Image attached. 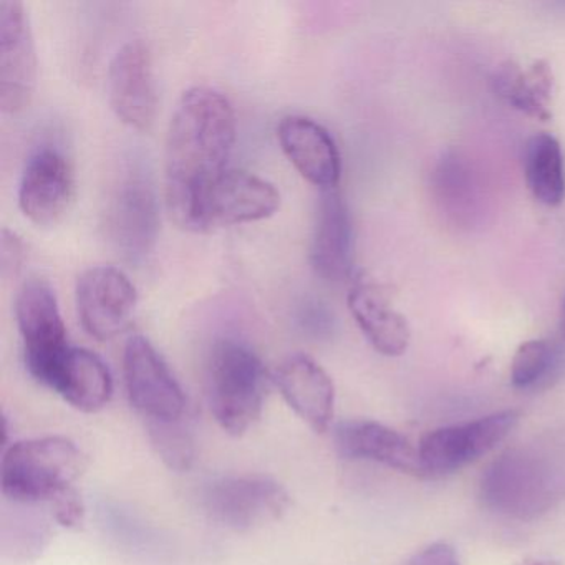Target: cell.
<instances>
[{
    "mask_svg": "<svg viewBox=\"0 0 565 565\" xmlns=\"http://www.w3.org/2000/svg\"><path fill=\"white\" fill-rule=\"evenodd\" d=\"M160 211L150 181L140 174L127 178L108 211V234L127 259H143L157 243Z\"/></svg>",
    "mask_w": 565,
    "mask_h": 565,
    "instance_id": "obj_14",
    "label": "cell"
},
{
    "mask_svg": "<svg viewBox=\"0 0 565 565\" xmlns=\"http://www.w3.org/2000/svg\"><path fill=\"white\" fill-rule=\"evenodd\" d=\"M203 508L217 525L246 532L279 521L290 508V495L267 476H230L204 489Z\"/></svg>",
    "mask_w": 565,
    "mask_h": 565,
    "instance_id": "obj_6",
    "label": "cell"
},
{
    "mask_svg": "<svg viewBox=\"0 0 565 565\" xmlns=\"http://www.w3.org/2000/svg\"><path fill=\"white\" fill-rule=\"evenodd\" d=\"M310 264L327 282H345L355 266V231L349 206L337 190L322 191L310 243Z\"/></svg>",
    "mask_w": 565,
    "mask_h": 565,
    "instance_id": "obj_16",
    "label": "cell"
},
{
    "mask_svg": "<svg viewBox=\"0 0 565 565\" xmlns=\"http://www.w3.org/2000/svg\"><path fill=\"white\" fill-rule=\"evenodd\" d=\"M527 565H562L561 562L551 561V558H539V561H532Z\"/></svg>",
    "mask_w": 565,
    "mask_h": 565,
    "instance_id": "obj_29",
    "label": "cell"
},
{
    "mask_svg": "<svg viewBox=\"0 0 565 565\" xmlns=\"http://www.w3.org/2000/svg\"><path fill=\"white\" fill-rule=\"evenodd\" d=\"M280 207V193L270 181L249 171L227 168L201 198L194 233L214 227L256 223L274 216Z\"/></svg>",
    "mask_w": 565,
    "mask_h": 565,
    "instance_id": "obj_8",
    "label": "cell"
},
{
    "mask_svg": "<svg viewBox=\"0 0 565 565\" xmlns=\"http://www.w3.org/2000/svg\"><path fill=\"white\" fill-rule=\"evenodd\" d=\"M514 409L492 413L472 422L443 426L423 436L418 445L425 478L451 475L498 448L515 428Z\"/></svg>",
    "mask_w": 565,
    "mask_h": 565,
    "instance_id": "obj_5",
    "label": "cell"
},
{
    "mask_svg": "<svg viewBox=\"0 0 565 565\" xmlns=\"http://www.w3.org/2000/svg\"><path fill=\"white\" fill-rule=\"evenodd\" d=\"M565 353L551 340H529L515 350L511 363V383L518 390H541L561 376Z\"/></svg>",
    "mask_w": 565,
    "mask_h": 565,
    "instance_id": "obj_24",
    "label": "cell"
},
{
    "mask_svg": "<svg viewBox=\"0 0 565 565\" xmlns=\"http://www.w3.org/2000/svg\"><path fill=\"white\" fill-rule=\"evenodd\" d=\"M128 399L145 423L188 418V399L163 356L143 335L128 339L124 352Z\"/></svg>",
    "mask_w": 565,
    "mask_h": 565,
    "instance_id": "obj_7",
    "label": "cell"
},
{
    "mask_svg": "<svg viewBox=\"0 0 565 565\" xmlns=\"http://www.w3.org/2000/svg\"><path fill=\"white\" fill-rule=\"evenodd\" d=\"M561 333L565 339V299L564 303H562V312H561Z\"/></svg>",
    "mask_w": 565,
    "mask_h": 565,
    "instance_id": "obj_30",
    "label": "cell"
},
{
    "mask_svg": "<svg viewBox=\"0 0 565 565\" xmlns=\"http://www.w3.org/2000/svg\"><path fill=\"white\" fill-rule=\"evenodd\" d=\"M108 100L118 120L138 131L153 127L158 111V87L153 55L143 41L118 49L108 67Z\"/></svg>",
    "mask_w": 565,
    "mask_h": 565,
    "instance_id": "obj_12",
    "label": "cell"
},
{
    "mask_svg": "<svg viewBox=\"0 0 565 565\" xmlns=\"http://www.w3.org/2000/svg\"><path fill=\"white\" fill-rule=\"evenodd\" d=\"M38 49L28 9L21 0H0V108L19 114L38 87Z\"/></svg>",
    "mask_w": 565,
    "mask_h": 565,
    "instance_id": "obj_9",
    "label": "cell"
},
{
    "mask_svg": "<svg viewBox=\"0 0 565 565\" xmlns=\"http://www.w3.org/2000/svg\"><path fill=\"white\" fill-rule=\"evenodd\" d=\"M39 383L84 413L100 412L114 395V379L107 363L97 353L78 347L68 345Z\"/></svg>",
    "mask_w": 565,
    "mask_h": 565,
    "instance_id": "obj_17",
    "label": "cell"
},
{
    "mask_svg": "<svg viewBox=\"0 0 565 565\" xmlns=\"http://www.w3.org/2000/svg\"><path fill=\"white\" fill-rule=\"evenodd\" d=\"M233 104L221 92H184L171 115L164 150V198L171 220L193 231L204 191L227 170L236 143Z\"/></svg>",
    "mask_w": 565,
    "mask_h": 565,
    "instance_id": "obj_1",
    "label": "cell"
},
{
    "mask_svg": "<svg viewBox=\"0 0 565 565\" xmlns=\"http://www.w3.org/2000/svg\"><path fill=\"white\" fill-rule=\"evenodd\" d=\"M274 383L287 405L316 433L332 425L335 386L329 373L306 353L287 356L274 375Z\"/></svg>",
    "mask_w": 565,
    "mask_h": 565,
    "instance_id": "obj_18",
    "label": "cell"
},
{
    "mask_svg": "<svg viewBox=\"0 0 565 565\" xmlns=\"http://www.w3.org/2000/svg\"><path fill=\"white\" fill-rule=\"evenodd\" d=\"M433 194L439 210L456 226H472L481 214V183L468 160L456 151L443 154L436 163Z\"/></svg>",
    "mask_w": 565,
    "mask_h": 565,
    "instance_id": "obj_21",
    "label": "cell"
},
{
    "mask_svg": "<svg viewBox=\"0 0 565 565\" xmlns=\"http://www.w3.org/2000/svg\"><path fill=\"white\" fill-rule=\"evenodd\" d=\"M75 196L71 161L57 148H39L22 171L19 207L31 223L52 227L64 220Z\"/></svg>",
    "mask_w": 565,
    "mask_h": 565,
    "instance_id": "obj_13",
    "label": "cell"
},
{
    "mask_svg": "<svg viewBox=\"0 0 565 565\" xmlns=\"http://www.w3.org/2000/svg\"><path fill=\"white\" fill-rule=\"evenodd\" d=\"M335 448L345 459H365L396 469L403 475L425 478L418 448L395 429L370 419H350L335 428Z\"/></svg>",
    "mask_w": 565,
    "mask_h": 565,
    "instance_id": "obj_19",
    "label": "cell"
},
{
    "mask_svg": "<svg viewBox=\"0 0 565 565\" xmlns=\"http://www.w3.org/2000/svg\"><path fill=\"white\" fill-rule=\"evenodd\" d=\"M403 565H461V561L452 545L446 544V542H435V544L416 552Z\"/></svg>",
    "mask_w": 565,
    "mask_h": 565,
    "instance_id": "obj_28",
    "label": "cell"
},
{
    "mask_svg": "<svg viewBox=\"0 0 565 565\" xmlns=\"http://www.w3.org/2000/svg\"><path fill=\"white\" fill-rule=\"evenodd\" d=\"M85 466L84 452L65 436L14 443L0 465L2 494L15 504L51 502L74 488Z\"/></svg>",
    "mask_w": 565,
    "mask_h": 565,
    "instance_id": "obj_4",
    "label": "cell"
},
{
    "mask_svg": "<svg viewBox=\"0 0 565 565\" xmlns=\"http://www.w3.org/2000/svg\"><path fill=\"white\" fill-rule=\"evenodd\" d=\"M349 310L370 345L385 356H399L408 350L412 329L393 307L385 287L372 280H356L350 289Z\"/></svg>",
    "mask_w": 565,
    "mask_h": 565,
    "instance_id": "obj_20",
    "label": "cell"
},
{
    "mask_svg": "<svg viewBox=\"0 0 565 565\" xmlns=\"http://www.w3.org/2000/svg\"><path fill=\"white\" fill-rule=\"evenodd\" d=\"M75 302L85 332L107 342L130 326L138 306L137 287L124 270L95 266L78 277Z\"/></svg>",
    "mask_w": 565,
    "mask_h": 565,
    "instance_id": "obj_10",
    "label": "cell"
},
{
    "mask_svg": "<svg viewBox=\"0 0 565 565\" xmlns=\"http://www.w3.org/2000/svg\"><path fill=\"white\" fill-rule=\"evenodd\" d=\"M15 320L24 343L25 366L41 382L49 366L68 347L57 296L47 280L32 277L15 299Z\"/></svg>",
    "mask_w": 565,
    "mask_h": 565,
    "instance_id": "obj_11",
    "label": "cell"
},
{
    "mask_svg": "<svg viewBox=\"0 0 565 565\" xmlns=\"http://www.w3.org/2000/svg\"><path fill=\"white\" fill-rule=\"evenodd\" d=\"M524 177L537 203L555 207L565 198L564 151L557 138L537 134L524 148Z\"/></svg>",
    "mask_w": 565,
    "mask_h": 565,
    "instance_id": "obj_23",
    "label": "cell"
},
{
    "mask_svg": "<svg viewBox=\"0 0 565 565\" xmlns=\"http://www.w3.org/2000/svg\"><path fill=\"white\" fill-rule=\"evenodd\" d=\"M492 88L502 102L535 120H551L554 75L545 62L537 61L529 68L505 62L492 77Z\"/></svg>",
    "mask_w": 565,
    "mask_h": 565,
    "instance_id": "obj_22",
    "label": "cell"
},
{
    "mask_svg": "<svg viewBox=\"0 0 565 565\" xmlns=\"http://www.w3.org/2000/svg\"><path fill=\"white\" fill-rule=\"evenodd\" d=\"M479 499L488 511L512 521L544 518L565 499V451L541 443L505 449L486 466Z\"/></svg>",
    "mask_w": 565,
    "mask_h": 565,
    "instance_id": "obj_2",
    "label": "cell"
},
{
    "mask_svg": "<svg viewBox=\"0 0 565 565\" xmlns=\"http://www.w3.org/2000/svg\"><path fill=\"white\" fill-rule=\"evenodd\" d=\"M277 140L303 180L320 191L337 190L342 177V158L326 127L303 115H289L277 125Z\"/></svg>",
    "mask_w": 565,
    "mask_h": 565,
    "instance_id": "obj_15",
    "label": "cell"
},
{
    "mask_svg": "<svg viewBox=\"0 0 565 565\" xmlns=\"http://www.w3.org/2000/svg\"><path fill=\"white\" fill-rule=\"evenodd\" d=\"M52 508V515L58 524L68 529H77L85 521V504L81 494L74 488L61 492L57 498L49 502Z\"/></svg>",
    "mask_w": 565,
    "mask_h": 565,
    "instance_id": "obj_26",
    "label": "cell"
},
{
    "mask_svg": "<svg viewBox=\"0 0 565 565\" xmlns=\"http://www.w3.org/2000/svg\"><path fill=\"white\" fill-rule=\"evenodd\" d=\"M145 425L158 458L171 471H190L196 459V448H194L193 431L186 418L177 419V422L145 423Z\"/></svg>",
    "mask_w": 565,
    "mask_h": 565,
    "instance_id": "obj_25",
    "label": "cell"
},
{
    "mask_svg": "<svg viewBox=\"0 0 565 565\" xmlns=\"http://www.w3.org/2000/svg\"><path fill=\"white\" fill-rule=\"evenodd\" d=\"M270 376L246 343L220 340L207 362V402L227 435L243 436L263 415Z\"/></svg>",
    "mask_w": 565,
    "mask_h": 565,
    "instance_id": "obj_3",
    "label": "cell"
},
{
    "mask_svg": "<svg viewBox=\"0 0 565 565\" xmlns=\"http://www.w3.org/2000/svg\"><path fill=\"white\" fill-rule=\"evenodd\" d=\"M25 259V244L21 237L12 231H2V243H0V266L2 276H15L21 270Z\"/></svg>",
    "mask_w": 565,
    "mask_h": 565,
    "instance_id": "obj_27",
    "label": "cell"
}]
</instances>
